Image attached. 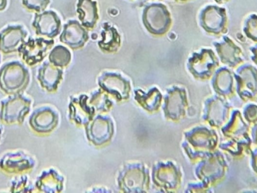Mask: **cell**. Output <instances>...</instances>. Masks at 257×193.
Wrapping results in <instances>:
<instances>
[{"mask_svg": "<svg viewBox=\"0 0 257 193\" xmlns=\"http://www.w3.org/2000/svg\"><path fill=\"white\" fill-rule=\"evenodd\" d=\"M30 80V70L21 62H9L0 68V90L8 96L24 92Z\"/></svg>", "mask_w": 257, "mask_h": 193, "instance_id": "cell-1", "label": "cell"}, {"mask_svg": "<svg viewBox=\"0 0 257 193\" xmlns=\"http://www.w3.org/2000/svg\"><path fill=\"white\" fill-rule=\"evenodd\" d=\"M33 100L22 93L10 94L0 101V122L5 125H22L33 106Z\"/></svg>", "mask_w": 257, "mask_h": 193, "instance_id": "cell-2", "label": "cell"}, {"mask_svg": "<svg viewBox=\"0 0 257 193\" xmlns=\"http://www.w3.org/2000/svg\"><path fill=\"white\" fill-rule=\"evenodd\" d=\"M36 165L34 156L22 150L6 152L0 158V170L5 174H28Z\"/></svg>", "mask_w": 257, "mask_h": 193, "instance_id": "cell-3", "label": "cell"}, {"mask_svg": "<svg viewBox=\"0 0 257 193\" xmlns=\"http://www.w3.org/2000/svg\"><path fill=\"white\" fill-rule=\"evenodd\" d=\"M144 25L149 32L157 36L165 34L172 24L167 8L161 3H154L145 8L143 12Z\"/></svg>", "mask_w": 257, "mask_h": 193, "instance_id": "cell-4", "label": "cell"}, {"mask_svg": "<svg viewBox=\"0 0 257 193\" xmlns=\"http://www.w3.org/2000/svg\"><path fill=\"white\" fill-rule=\"evenodd\" d=\"M54 44L52 39L30 37L21 44L18 52L27 66L33 67L43 62Z\"/></svg>", "mask_w": 257, "mask_h": 193, "instance_id": "cell-5", "label": "cell"}, {"mask_svg": "<svg viewBox=\"0 0 257 193\" xmlns=\"http://www.w3.org/2000/svg\"><path fill=\"white\" fill-rule=\"evenodd\" d=\"M200 25L206 32L220 36L227 32L228 16L226 8L208 6L201 12Z\"/></svg>", "mask_w": 257, "mask_h": 193, "instance_id": "cell-6", "label": "cell"}, {"mask_svg": "<svg viewBox=\"0 0 257 193\" xmlns=\"http://www.w3.org/2000/svg\"><path fill=\"white\" fill-rule=\"evenodd\" d=\"M188 66L198 79H209L219 66L218 58L212 50L202 49L200 52L193 54L189 60Z\"/></svg>", "mask_w": 257, "mask_h": 193, "instance_id": "cell-7", "label": "cell"}, {"mask_svg": "<svg viewBox=\"0 0 257 193\" xmlns=\"http://www.w3.org/2000/svg\"><path fill=\"white\" fill-rule=\"evenodd\" d=\"M59 122L57 112L48 106L38 107L32 112L29 118L30 129L39 135L51 134L57 128Z\"/></svg>", "mask_w": 257, "mask_h": 193, "instance_id": "cell-8", "label": "cell"}, {"mask_svg": "<svg viewBox=\"0 0 257 193\" xmlns=\"http://www.w3.org/2000/svg\"><path fill=\"white\" fill-rule=\"evenodd\" d=\"M237 92L241 99L253 100L257 98V70L250 64L240 66L235 74Z\"/></svg>", "mask_w": 257, "mask_h": 193, "instance_id": "cell-9", "label": "cell"}, {"mask_svg": "<svg viewBox=\"0 0 257 193\" xmlns=\"http://www.w3.org/2000/svg\"><path fill=\"white\" fill-rule=\"evenodd\" d=\"M199 168L197 176L207 184H214L223 178L226 174V160L220 153L211 154L207 156Z\"/></svg>", "mask_w": 257, "mask_h": 193, "instance_id": "cell-10", "label": "cell"}, {"mask_svg": "<svg viewBox=\"0 0 257 193\" xmlns=\"http://www.w3.org/2000/svg\"><path fill=\"white\" fill-rule=\"evenodd\" d=\"M188 142L196 148V155L206 158L214 152L217 146V134L205 128H198L188 134Z\"/></svg>", "mask_w": 257, "mask_h": 193, "instance_id": "cell-11", "label": "cell"}, {"mask_svg": "<svg viewBox=\"0 0 257 193\" xmlns=\"http://www.w3.org/2000/svg\"><path fill=\"white\" fill-rule=\"evenodd\" d=\"M33 27L37 36L54 38L60 34L61 21L55 12L47 10L35 14Z\"/></svg>", "mask_w": 257, "mask_h": 193, "instance_id": "cell-12", "label": "cell"}, {"mask_svg": "<svg viewBox=\"0 0 257 193\" xmlns=\"http://www.w3.org/2000/svg\"><path fill=\"white\" fill-rule=\"evenodd\" d=\"M220 61L229 68L241 66L244 62L242 50L228 36H223L220 42H214Z\"/></svg>", "mask_w": 257, "mask_h": 193, "instance_id": "cell-13", "label": "cell"}, {"mask_svg": "<svg viewBox=\"0 0 257 193\" xmlns=\"http://www.w3.org/2000/svg\"><path fill=\"white\" fill-rule=\"evenodd\" d=\"M27 30L21 25L8 26L0 32V52L4 54L18 52L27 37Z\"/></svg>", "mask_w": 257, "mask_h": 193, "instance_id": "cell-14", "label": "cell"}, {"mask_svg": "<svg viewBox=\"0 0 257 193\" xmlns=\"http://www.w3.org/2000/svg\"><path fill=\"white\" fill-rule=\"evenodd\" d=\"M229 104L223 96L211 98L206 101L205 119L211 126L220 128L229 119Z\"/></svg>", "mask_w": 257, "mask_h": 193, "instance_id": "cell-15", "label": "cell"}, {"mask_svg": "<svg viewBox=\"0 0 257 193\" xmlns=\"http://www.w3.org/2000/svg\"><path fill=\"white\" fill-rule=\"evenodd\" d=\"M63 79V70L51 64L49 61L45 62L38 70L37 80L40 86L48 92L57 91Z\"/></svg>", "mask_w": 257, "mask_h": 193, "instance_id": "cell-16", "label": "cell"}, {"mask_svg": "<svg viewBox=\"0 0 257 193\" xmlns=\"http://www.w3.org/2000/svg\"><path fill=\"white\" fill-rule=\"evenodd\" d=\"M60 40L72 49H78L87 42L88 34L78 21L69 20L63 26Z\"/></svg>", "mask_w": 257, "mask_h": 193, "instance_id": "cell-17", "label": "cell"}, {"mask_svg": "<svg viewBox=\"0 0 257 193\" xmlns=\"http://www.w3.org/2000/svg\"><path fill=\"white\" fill-rule=\"evenodd\" d=\"M35 186L41 192H60L63 188V178L54 168H49L41 173L36 179Z\"/></svg>", "mask_w": 257, "mask_h": 193, "instance_id": "cell-18", "label": "cell"}, {"mask_svg": "<svg viewBox=\"0 0 257 193\" xmlns=\"http://www.w3.org/2000/svg\"><path fill=\"white\" fill-rule=\"evenodd\" d=\"M235 74L227 68H221L214 74L213 87L219 96L226 98L231 96L235 91Z\"/></svg>", "mask_w": 257, "mask_h": 193, "instance_id": "cell-19", "label": "cell"}, {"mask_svg": "<svg viewBox=\"0 0 257 193\" xmlns=\"http://www.w3.org/2000/svg\"><path fill=\"white\" fill-rule=\"evenodd\" d=\"M100 86L104 90L115 94L119 99H125L128 96L130 84L121 76L115 74H106L101 78Z\"/></svg>", "mask_w": 257, "mask_h": 193, "instance_id": "cell-20", "label": "cell"}, {"mask_svg": "<svg viewBox=\"0 0 257 193\" xmlns=\"http://www.w3.org/2000/svg\"><path fill=\"white\" fill-rule=\"evenodd\" d=\"M187 105L186 96L182 90L175 88L167 96L164 111L170 118L176 120L184 114V108Z\"/></svg>", "mask_w": 257, "mask_h": 193, "instance_id": "cell-21", "label": "cell"}, {"mask_svg": "<svg viewBox=\"0 0 257 193\" xmlns=\"http://www.w3.org/2000/svg\"><path fill=\"white\" fill-rule=\"evenodd\" d=\"M77 12L81 25L86 28H93L99 19L97 2L93 0H78Z\"/></svg>", "mask_w": 257, "mask_h": 193, "instance_id": "cell-22", "label": "cell"}, {"mask_svg": "<svg viewBox=\"0 0 257 193\" xmlns=\"http://www.w3.org/2000/svg\"><path fill=\"white\" fill-rule=\"evenodd\" d=\"M113 132V126L111 120L99 119L98 118L92 123L88 137L95 144H102L110 140Z\"/></svg>", "mask_w": 257, "mask_h": 193, "instance_id": "cell-23", "label": "cell"}, {"mask_svg": "<svg viewBox=\"0 0 257 193\" xmlns=\"http://www.w3.org/2000/svg\"><path fill=\"white\" fill-rule=\"evenodd\" d=\"M102 40L98 43L99 48L105 52H115L120 45V37L117 30L109 24H104Z\"/></svg>", "mask_w": 257, "mask_h": 193, "instance_id": "cell-24", "label": "cell"}, {"mask_svg": "<svg viewBox=\"0 0 257 193\" xmlns=\"http://www.w3.org/2000/svg\"><path fill=\"white\" fill-rule=\"evenodd\" d=\"M84 98V96H83L79 100L74 99L80 108H78V107L72 102H71L69 106L70 118L76 123L81 124L90 122L93 114V108L87 107V104L83 100Z\"/></svg>", "mask_w": 257, "mask_h": 193, "instance_id": "cell-25", "label": "cell"}, {"mask_svg": "<svg viewBox=\"0 0 257 193\" xmlns=\"http://www.w3.org/2000/svg\"><path fill=\"white\" fill-rule=\"evenodd\" d=\"M37 190L27 174H18L13 178L10 184V192L33 193Z\"/></svg>", "mask_w": 257, "mask_h": 193, "instance_id": "cell-26", "label": "cell"}, {"mask_svg": "<svg viewBox=\"0 0 257 193\" xmlns=\"http://www.w3.org/2000/svg\"><path fill=\"white\" fill-rule=\"evenodd\" d=\"M49 62L59 68L66 67L71 61L70 51L65 46L59 45L51 50L50 52Z\"/></svg>", "mask_w": 257, "mask_h": 193, "instance_id": "cell-27", "label": "cell"}, {"mask_svg": "<svg viewBox=\"0 0 257 193\" xmlns=\"http://www.w3.org/2000/svg\"><path fill=\"white\" fill-rule=\"evenodd\" d=\"M143 96H139L137 94L136 98H140V100L138 99L139 104H142L145 107V108L151 111H154L157 110L160 105V101H161V94H160L158 91L153 90L149 92V94H144Z\"/></svg>", "mask_w": 257, "mask_h": 193, "instance_id": "cell-28", "label": "cell"}, {"mask_svg": "<svg viewBox=\"0 0 257 193\" xmlns=\"http://www.w3.org/2000/svg\"><path fill=\"white\" fill-rule=\"evenodd\" d=\"M243 32L247 38L257 43V14H251L249 15L244 22Z\"/></svg>", "mask_w": 257, "mask_h": 193, "instance_id": "cell-29", "label": "cell"}, {"mask_svg": "<svg viewBox=\"0 0 257 193\" xmlns=\"http://www.w3.org/2000/svg\"><path fill=\"white\" fill-rule=\"evenodd\" d=\"M51 0H22V4L26 8L32 12L41 13L48 7Z\"/></svg>", "mask_w": 257, "mask_h": 193, "instance_id": "cell-30", "label": "cell"}, {"mask_svg": "<svg viewBox=\"0 0 257 193\" xmlns=\"http://www.w3.org/2000/svg\"><path fill=\"white\" fill-rule=\"evenodd\" d=\"M244 117L247 122L250 123L257 122V106L254 104H250L245 107L244 110Z\"/></svg>", "mask_w": 257, "mask_h": 193, "instance_id": "cell-31", "label": "cell"}, {"mask_svg": "<svg viewBox=\"0 0 257 193\" xmlns=\"http://www.w3.org/2000/svg\"><path fill=\"white\" fill-rule=\"evenodd\" d=\"M250 52H251V58L253 62L257 64V44L250 48Z\"/></svg>", "mask_w": 257, "mask_h": 193, "instance_id": "cell-32", "label": "cell"}, {"mask_svg": "<svg viewBox=\"0 0 257 193\" xmlns=\"http://www.w3.org/2000/svg\"><path fill=\"white\" fill-rule=\"evenodd\" d=\"M256 152H254V154L253 155V170L256 172L257 174V148Z\"/></svg>", "mask_w": 257, "mask_h": 193, "instance_id": "cell-33", "label": "cell"}, {"mask_svg": "<svg viewBox=\"0 0 257 193\" xmlns=\"http://www.w3.org/2000/svg\"><path fill=\"white\" fill-rule=\"evenodd\" d=\"M7 6V0H0V12L5 10Z\"/></svg>", "mask_w": 257, "mask_h": 193, "instance_id": "cell-34", "label": "cell"}, {"mask_svg": "<svg viewBox=\"0 0 257 193\" xmlns=\"http://www.w3.org/2000/svg\"><path fill=\"white\" fill-rule=\"evenodd\" d=\"M255 128H253V140H254L255 142L257 144V124L255 125Z\"/></svg>", "mask_w": 257, "mask_h": 193, "instance_id": "cell-35", "label": "cell"}, {"mask_svg": "<svg viewBox=\"0 0 257 193\" xmlns=\"http://www.w3.org/2000/svg\"><path fill=\"white\" fill-rule=\"evenodd\" d=\"M214 1L218 3V4H223V3L228 2L230 1V0H214Z\"/></svg>", "mask_w": 257, "mask_h": 193, "instance_id": "cell-36", "label": "cell"}, {"mask_svg": "<svg viewBox=\"0 0 257 193\" xmlns=\"http://www.w3.org/2000/svg\"><path fill=\"white\" fill-rule=\"evenodd\" d=\"M2 136H3V128L0 126V142H1Z\"/></svg>", "mask_w": 257, "mask_h": 193, "instance_id": "cell-37", "label": "cell"}, {"mask_svg": "<svg viewBox=\"0 0 257 193\" xmlns=\"http://www.w3.org/2000/svg\"><path fill=\"white\" fill-rule=\"evenodd\" d=\"M175 1L187 2L188 1V0H175Z\"/></svg>", "mask_w": 257, "mask_h": 193, "instance_id": "cell-38", "label": "cell"}, {"mask_svg": "<svg viewBox=\"0 0 257 193\" xmlns=\"http://www.w3.org/2000/svg\"><path fill=\"white\" fill-rule=\"evenodd\" d=\"M0 63H1V56H0Z\"/></svg>", "mask_w": 257, "mask_h": 193, "instance_id": "cell-39", "label": "cell"}]
</instances>
